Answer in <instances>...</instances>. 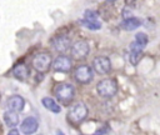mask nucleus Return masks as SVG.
Returning <instances> with one entry per match:
<instances>
[{
    "instance_id": "16",
    "label": "nucleus",
    "mask_w": 160,
    "mask_h": 135,
    "mask_svg": "<svg viewBox=\"0 0 160 135\" xmlns=\"http://www.w3.org/2000/svg\"><path fill=\"white\" fill-rule=\"evenodd\" d=\"M4 122L9 128H15L19 124V114L15 111L8 110L6 112H4Z\"/></svg>"
},
{
    "instance_id": "17",
    "label": "nucleus",
    "mask_w": 160,
    "mask_h": 135,
    "mask_svg": "<svg viewBox=\"0 0 160 135\" xmlns=\"http://www.w3.org/2000/svg\"><path fill=\"white\" fill-rule=\"evenodd\" d=\"M81 25L88 28L89 30H99L101 29V22L100 20H91V19H81L80 20Z\"/></svg>"
},
{
    "instance_id": "22",
    "label": "nucleus",
    "mask_w": 160,
    "mask_h": 135,
    "mask_svg": "<svg viewBox=\"0 0 160 135\" xmlns=\"http://www.w3.org/2000/svg\"><path fill=\"white\" fill-rule=\"evenodd\" d=\"M58 135H65V134H61V132H59V134H58Z\"/></svg>"
},
{
    "instance_id": "5",
    "label": "nucleus",
    "mask_w": 160,
    "mask_h": 135,
    "mask_svg": "<svg viewBox=\"0 0 160 135\" xmlns=\"http://www.w3.org/2000/svg\"><path fill=\"white\" fill-rule=\"evenodd\" d=\"M74 78L78 82L82 84V85H88L94 79V70L91 66L86 65V64H82V65H79L75 68V71H74Z\"/></svg>"
},
{
    "instance_id": "1",
    "label": "nucleus",
    "mask_w": 160,
    "mask_h": 135,
    "mask_svg": "<svg viewBox=\"0 0 160 135\" xmlns=\"http://www.w3.org/2000/svg\"><path fill=\"white\" fill-rule=\"evenodd\" d=\"M54 94L56 100L62 105H69L75 96V89L74 85L69 82H60L54 88Z\"/></svg>"
},
{
    "instance_id": "3",
    "label": "nucleus",
    "mask_w": 160,
    "mask_h": 135,
    "mask_svg": "<svg viewBox=\"0 0 160 135\" xmlns=\"http://www.w3.org/2000/svg\"><path fill=\"white\" fill-rule=\"evenodd\" d=\"M96 92L104 99H111L118 92V82L114 79H102L96 84Z\"/></svg>"
},
{
    "instance_id": "20",
    "label": "nucleus",
    "mask_w": 160,
    "mask_h": 135,
    "mask_svg": "<svg viewBox=\"0 0 160 135\" xmlns=\"http://www.w3.org/2000/svg\"><path fill=\"white\" fill-rule=\"evenodd\" d=\"M106 131H108V129L105 126H102V128L98 129V131L94 132V134H91V135H104V134H106Z\"/></svg>"
},
{
    "instance_id": "13",
    "label": "nucleus",
    "mask_w": 160,
    "mask_h": 135,
    "mask_svg": "<svg viewBox=\"0 0 160 135\" xmlns=\"http://www.w3.org/2000/svg\"><path fill=\"white\" fill-rule=\"evenodd\" d=\"M142 24V21L139 18H134V16H128L126 19H124L121 21V29L126 30V31H132L138 28H140Z\"/></svg>"
},
{
    "instance_id": "19",
    "label": "nucleus",
    "mask_w": 160,
    "mask_h": 135,
    "mask_svg": "<svg viewBox=\"0 0 160 135\" xmlns=\"http://www.w3.org/2000/svg\"><path fill=\"white\" fill-rule=\"evenodd\" d=\"M84 19H91V20H99V14L94 10H86L84 12Z\"/></svg>"
},
{
    "instance_id": "21",
    "label": "nucleus",
    "mask_w": 160,
    "mask_h": 135,
    "mask_svg": "<svg viewBox=\"0 0 160 135\" xmlns=\"http://www.w3.org/2000/svg\"><path fill=\"white\" fill-rule=\"evenodd\" d=\"M8 135H20V131H19L18 129H11V130L8 132Z\"/></svg>"
},
{
    "instance_id": "6",
    "label": "nucleus",
    "mask_w": 160,
    "mask_h": 135,
    "mask_svg": "<svg viewBox=\"0 0 160 135\" xmlns=\"http://www.w3.org/2000/svg\"><path fill=\"white\" fill-rule=\"evenodd\" d=\"M71 58L75 60H84L90 54V45L86 40H78L72 44L71 49Z\"/></svg>"
},
{
    "instance_id": "12",
    "label": "nucleus",
    "mask_w": 160,
    "mask_h": 135,
    "mask_svg": "<svg viewBox=\"0 0 160 135\" xmlns=\"http://www.w3.org/2000/svg\"><path fill=\"white\" fill-rule=\"evenodd\" d=\"M6 105H8L9 110L15 111V112H20V111H22V109L25 106V100L20 95H12L9 98Z\"/></svg>"
},
{
    "instance_id": "7",
    "label": "nucleus",
    "mask_w": 160,
    "mask_h": 135,
    "mask_svg": "<svg viewBox=\"0 0 160 135\" xmlns=\"http://www.w3.org/2000/svg\"><path fill=\"white\" fill-rule=\"evenodd\" d=\"M92 70L99 75H108L111 72V61L108 56H96L92 60Z\"/></svg>"
},
{
    "instance_id": "8",
    "label": "nucleus",
    "mask_w": 160,
    "mask_h": 135,
    "mask_svg": "<svg viewBox=\"0 0 160 135\" xmlns=\"http://www.w3.org/2000/svg\"><path fill=\"white\" fill-rule=\"evenodd\" d=\"M51 46L59 52H65L66 50L71 49L72 42H71L70 36L61 34V35H56L55 38L51 39Z\"/></svg>"
},
{
    "instance_id": "4",
    "label": "nucleus",
    "mask_w": 160,
    "mask_h": 135,
    "mask_svg": "<svg viewBox=\"0 0 160 135\" xmlns=\"http://www.w3.org/2000/svg\"><path fill=\"white\" fill-rule=\"evenodd\" d=\"M52 62L54 61H52L51 55L46 51H41V52L35 54V56L32 59V65L39 72H46L51 68Z\"/></svg>"
},
{
    "instance_id": "15",
    "label": "nucleus",
    "mask_w": 160,
    "mask_h": 135,
    "mask_svg": "<svg viewBox=\"0 0 160 135\" xmlns=\"http://www.w3.org/2000/svg\"><path fill=\"white\" fill-rule=\"evenodd\" d=\"M41 104L45 109H48L49 111L51 112H55V114H59L61 111V106L52 99V98H49V96H45L41 99Z\"/></svg>"
},
{
    "instance_id": "14",
    "label": "nucleus",
    "mask_w": 160,
    "mask_h": 135,
    "mask_svg": "<svg viewBox=\"0 0 160 135\" xmlns=\"http://www.w3.org/2000/svg\"><path fill=\"white\" fill-rule=\"evenodd\" d=\"M29 74H30L29 68H28L25 64H18V65H15L14 69H12V75H14L18 80H20V81H25V80L29 78Z\"/></svg>"
},
{
    "instance_id": "9",
    "label": "nucleus",
    "mask_w": 160,
    "mask_h": 135,
    "mask_svg": "<svg viewBox=\"0 0 160 135\" xmlns=\"http://www.w3.org/2000/svg\"><path fill=\"white\" fill-rule=\"evenodd\" d=\"M72 68V61L69 56L66 55H59L58 58H55L54 62H52V69L56 72H69Z\"/></svg>"
},
{
    "instance_id": "18",
    "label": "nucleus",
    "mask_w": 160,
    "mask_h": 135,
    "mask_svg": "<svg viewBox=\"0 0 160 135\" xmlns=\"http://www.w3.org/2000/svg\"><path fill=\"white\" fill-rule=\"evenodd\" d=\"M135 42H138L139 45H141L142 48H145L149 42V39H148V35L145 32H136L135 34Z\"/></svg>"
},
{
    "instance_id": "2",
    "label": "nucleus",
    "mask_w": 160,
    "mask_h": 135,
    "mask_svg": "<svg viewBox=\"0 0 160 135\" xmlns=\"http://www.w3.org/2000/svg\"><path fill=\"white\" fill-rule=\"evenodd\" d=\"M89 114V109L84 102H76L75 105H72L69 111H68V120L72 124V125H79L81 124L86 116Z\"/></svg>"
},
{
    "instance_id": "11",
    "label": "nucleus",
    "mask_w": 160,
    "mask_h": 135,
    "mask_svg": "<svg viewBox=\"0 0 160 135\" xmlns=\"http://www.w3.org/2000/svg\"><path fill=\"white\" fill-rule=\"evenodd\" d=\"M129 60L131 62V65H138L139 61L141 60L142 58V52H144V48L141 45H139L138 42L132 41L130 44V48H129Z\"/></svg>"
},
{
    "instance_id": "10",
    "label": "nucleus",
    "mask_w": 160,
    "mask_h": 135,
    "mask_svg": "<svg viewBox=\"0 0 160 135\" xmlns=\"http://www.w3.org/2000/svg\"><path fill=\"white\" fill-rule=\"evenodd\" d=\"M38 129H39V121L34 116L25 118L22 120V122L20 124V131L24 135H32L38 131Z\"/></svg>"
}]
</instances>
